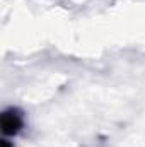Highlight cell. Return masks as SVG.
<instances>
[{"label": "cell", "instance_id": "obj_1", "mask_svg": "<svg viewBox=\"0 0 145 147\" xmlns=\"http://www.w3.org/2000/svg\"><path fill=\"white\" fill-rule=\"evenodd\" d=\"M24 120H22V113L15 108H9L2 113V120H0V127L2 132L5 135H15L19 134V130L22 128Z\"/></svg>", "mask_w": 145, "mask_h": 147}, {"label": "cell", "instance_id": "obj_2", "mask_svg": "<svg viewBox=\"0 0 145 147\" xmlns=\"http://www.w3.org/2000/svg\"><path fill=\"white\" fill-rule=\"evenodd\" d=\"M2 147H10V146H9V142H7V140H2Z\"/></svg>", "mask_w": 145, "mask_h": 147}]
</instances>
